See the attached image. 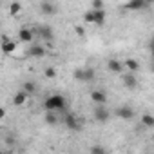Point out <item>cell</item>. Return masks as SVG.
I'll use <instances>...</instances> for the list:
<instances>
[{"label": "cell", "mask_w": 154, "mask_h": 154, "mask_svg": "<svg viewBox=\"0 0 154 154\" xmlns=\"http://www.w3.org/2000/svg\"><path fill=\"white\" fill-rule=\"evenodd\" d=\"M65 105H67V102H65V98H63L62 94H53V96H49V98L44 102V107H45L47 112H58V111H63Z\"/></svg>", "instance_id": "cell-1"}, {"label": "cell", "mask_w": 154, "mask_h": 154, "mask_svg": "<svg viewBox=\"0 0 154 154\" xmlns=\"http://www.w3.org/2000/svg\"><path fill=\"white\" fill-rule=\"evenodd\" d=\"M74 78L80 80V82H93L94 80V71L91 67H87V69H76L74 71Z\"/></svg>", "instance_id": "cell-2"}, {"label": "cell", "mask_w": 154, "mask_h": 154, "mask_svg": "<svg viewBox=\"0 0 154 154\" xmlns=\"http://www.w3.org/2000/svg\"><path fill=\"white\" fill-rule=\"evenodd\" d=\"M27 53H29V56H31V58H44L47 51H45V47H44V45H40V44H31Z\"/></svg>", "instance_id": "cell-3"}, {"label": "cell", "mask_w": 154, "mask_h": 154, "mask_svg": "<svg viewBox=\"0 0 154 154\" xmlns=\"http://www.w3.org/2000/svg\"><path fill=\"white\" fill-rule=\"evenodd\" d=\"M116 116H118L120 120H131V118L134 116V109H132L131 105H122V107L116 109Z\"/></svg>", "instance_id": "cell-4"}, {"label": "cell", "mask_w": 154, "mask_h": 154, "mask_svg": "<svg viewBox=\"0 0 154 154\" xmlns=\"http://www.w3.org/2000/svg\"><path fill=\"white\" fill-rule=\"evenodd\" d=\"M107 67H109V71L114 72V74H123V63H122L120 60H116V58H109Z\"/></svg>", "instance_id": "cell-5"}, {"label": "cell", "mask_w": 154, "mask_h": 154, "mask_svg": "<svg viewBox=\"0 0 154 154\" xmlns=\"http://www.w3.org/2000/svg\"><path fill=\"white\" fill-rule=\"evenodd\" d=\"M38 35L42 36V40L45 42V44H51L53 42V29L49 27V26H42V27H38Z\"/></svg>", "instance_id": "cell-6"}, {"label": "cell", "mask_w": 154, "mask_h": 154, "mask_svg": "<svg viewBox=\"0 0 154 154\" xmlns=\"http://www.w3.org/2000/svg\"><path fill=\"white\" fill-rule=\"evenodd\" d=\"M18 40H20L22 44H31V42H33V31H31L29 27L18 29Z\"/></svg>", "instance_id": "cell-7"}, {"label": "cell", "mask_w": 154, "mask_h": 154, "mask_svg": "<svg viewBox=\"0 0 154 154\" xmlns=\"http://www.w3.org/2000/svg\"><path fill=\"white\" fill-rule=\"evenodd\" d=\"M123 85L127 89H136L138 87V80L132 72H123Z\"/></svg>", "instance_id": "cell-8"}, {"label": "cell", "mask_w": 154, "mask_h": 154, "mask_svg": "<svg viewBox=\"0 0 154 154\" xmlns=\"http://www.w3.org/2000/svg\"><path fill=\"white\" fill-rule=\"evenodd\" d=\"M91 100H93L96 105H105V102H107V94H105L103 91L96 89V91L91 93Z\"/></svg>", "instance_id": "cell-9"}, {"label": "cell", "mask_w": 154, "mask_h": 154, "mask_svg": "<svg viewBox=\"0 0 154 154\" xmlns=\"http://www.w3.org/2000/svg\"><path fill=\"white\" fill-rule=\"evenodd\" d=\"M94 120L96 122H107L109 120V111L103 105H96V109H94Z\"/></svg>", "instance_id": "cell-10"}, {"label": "cell", "mask_w": 154, "mask_h": 154, "mask_svg": "<svg viewBox=\"0 0 154 154\" xmlns=\"http://www.w3.org/2000/svg\"><path fill=\"white\" fill-rule=\"evenodd\" d=\"M145 8H147L145 0H131V2L125 4V9H129V11H140V9H145Z\"/></svg>", "instance_id": "cell-11"}, {"label": "cell", "mask_w": 154, "mask_h": 154, "mask_svg": "<svg viewBox=\"0 0 154 154\" xmlns=\"http://www.w3.org/2000/svg\"><path fill=\"white\" fill-rule=\"evenodd\" d=\"M15 49H17L15 40H9L8 36H2V51L6 54H11V53H15Z\"/></svg>", "instance_id": "cell-12"}, {"label": "cell", "mask_w": 154, "mask_h": 154, "mask_svg": "<svg viewBox=\"0 0 154 154\" xmlns=\"http://www.w3.org/2000/svg\"><path fill=\"white\" fill-rule=\"evenodd\" d=\"M65 125L71 129V131H80V123H78V118L74 114H67L65 116Z\"/></svg>", "instance_id": "cell-13"}, {"label": "cell", "mask_w": 154, "mask_h": 154, "mask_svg": "<svg viewBox=\"0 0 154 154\" xmlns=\"http://www.w3.org/2000/svg\"><path fill=\"white\" fill-rule=\"evenodd\" d=\"M123 65H125V67L129 69V72H132V74L140 69V63H138V60H134V58H127V60L123 62Z\"/></svg>", "instance_id": "cell-14"}, {"label": "cell", "mask_w": 154, "mask_h": 154, "mask_svg": "<svg viewBox=\"0 0 154 154\" xmlns=\"http://www.w3.org/2000/svg\"><path fill=\"white\" fill-rule=\"evenodd\" d=\"M40 9H42L44 15H53V13L56 11L54 4H51V2H42V4H40Z\"/></svg>", "instance_id": "cell-15"}, {"label": "cell", "mask_w": 154, "mask_h": 154, "mask_svg": "<svg viewBox=\"0 0 154 154\" xmlns=\"http://www.w3.org/2000/svg\"><path fill=\"white\" fill-rule=\"evenodd\" d=\"M26 100H27V93H26V91H20V93H17V94H15L13 103H15V105H24V103H26Z\"/></svg>", "instance_id": "cell-16"}, {"label": "cell", "mask_w": 154, "mask_h": 154, "mask_svg": "<svg viewBox=\"0 0 154 154\" xmlns=\"http://www.w3.org/2000/svg\"><path fill=\"white\" fill-rule=\"evenodd\" d=\"M93 13H94V24L96 26H102L105 22V11H94L93 9Z\"/></svg>", "instance_id": "cell-17"}, {"label": "cell", "mask_w": 154, "mask_h": 154, "mask_svg": "<svg viewBox=\"0 0 154 154\" xmlns=\"http://www.w3.org/2000/svg\"><path fill=\"white\" fill-rule=\"evenodd\" d=\"M141 123L145 127H154V116L152 114H143L141 116Z\"/></svg>", "instance_id": "cell-18"}, {"label": "cell", "mask_w": 154, "mask_h": 154, "mask_svg": "<svg viewBox=\"0 0 154 154\" xmlns=\"http://www.w3.org/2000/svg\"><path fill=\"white\" fill-rule=\"evenodd\" d=\"M56 122H58V118L54 116V112H47V114H45V123H47V125H54Z\"/></svg>", "instance_id": "cell-19"}, {"label": "cell", "mask_w": 154, "mask_h": 154, "mask_svg": "<svg viewBox=\"0 0 154 154\" xmlns=\"http://www.w3.org/2000/svg\"><path fill=\"white\" fill-rule=\"evenodd\" d=\"M91 154H105V149L102 145H91Z\"/></svg>", "instance_id": "cell-20"}, {"label": "cell", "mask_w": 154, "mask_h": 154, "mask_svg": "<svg viewBox=\"0 0 154 154\" xmlns=\"http://www.w3.org/2000/svg\"><path fill=\"white\" fill-rule=\"evenodd\" d=\"M20 9H22V4H18V2H13V4L9 6V11H11V15H17Z\"/></svg>", "instance_id": "cell-21"}, {"label": "cell", "mask_w": 154, "mask_h": 154, "mask_svg": "<svg viewBox=\"0 0 154 154\" xmlns=\"http://www.w3.org/2000/svg\"><path fill=\"white\" fill-rule=\"evenodd\" d=\"M84 20H85L87 24H94V13H93V9L87 11V13L84 15Z\"/></svg>", "instance_id": "cell-22"}, {"label": "cell", "mask_w": 154, "mask_h": 154, "mask_svg": "<svg viewBox=\"0 0 154 154\" xmlns=\"http://www.w3.org/2000/svg\"><path fill=\"white\" fill-rule=\"evenodd\" d=\"M22 91H26L27 94L35 93V84H33V82H26V84H24V89H22Z\"/></svg>", "instance_id": "cell-23"}, {"label": "cell", "mask_w": 154, "mask_h": 154, "mask_svg": "<svg viewBox=\"0 0 154 154\" xmlns=\"http://www.w3.org/2000/svg\"><path fill=\"white\" fill-rule=\"evenodd\" d=\"M93 9L94 11H103V2H102V0H94V2H93Z\"/></svg>", "instance_id": "cell-24"}, {"label": "cell", "mask_w": 154, "mask_h": 154, "mask_svg": "<svg viewBox=\"0 0 154 154\" xmlns=\"http://www.w3.org/2000/svg\"><path fill=\"white\" fill-rule=\"evenodd\" d=\"M44 72H45L47 78H54V76H56V69H54V67H47Z\"/></svg>", "instance_id": "cell-25"}, {"label": "cell", "mask_w": 154, "mask_h": 154, "mask_svg": "<svg viewBox=\"0 0 154 154\" xmlns=\"http://www.w3.org/2000/svg\"><path fill=\"white\" fill-rule=\"evenodd\" d=\"M74 29H76V35H78V36H84V27L82 26H76Z\"/></svg>", "instance_id": "cell-26"}, {"label": "cell", "mask_w": 154, "mask_h": 154, "mask_svg": "<svg viewBox=\"0 0 154 154\" xmlns=\"http://www.w3.org/2000/svg\"><path fill=\"white\" fill-rule=\"evenodd\" d=\"M149 47L154 49V35H152V38H150V42H149Z\"/></svg>", "instance_id": "cell-27"}, {"label": "cell", "mask_w": 154, "mask_h": 154, "mask_svg": "<svg viewBox=\"0 0 154 154\" xmlns=\"http://www.w3.org/2000/svg\"><path fill=\"white\" fill-rule=\"evenodd\" d=\"M150 53H152V62H154V49H150Z\"/></svg>", "instance_id": "cell-28"}, {"label": "cell", "mask_w": 154, "mask_h": 154, "mask_svg": "<svg viewBox=\"0 0 154 154\" xmlns=\"http://www.w3.org/2000/svg\"><path fill=\"white\" fill-rule=\"evenodd\" d=\"M152 72H154V62H152Z\"/></svg>", "instance_id": "cell-29"}, {"label": "cell", "mask_w": 154, "mask_h": 154, "mask_svg": "<svg viewBox=\"0 0 154 154\" xmlns=\"http://www.w3.org/2000/svg\"><path fill=\"white\" fill-rule=\"evenodd\" d=\"M2 154H9V152H2Z\"/></svg>", "instance_id": "cell-30"}]
</instances>
